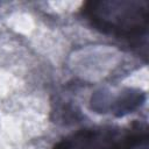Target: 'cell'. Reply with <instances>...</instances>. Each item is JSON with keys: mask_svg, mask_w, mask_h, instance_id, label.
Instances as JSON below:
<instances>
[{"mask_svg": "<svg viewBox=\"0 0 149 149\" xmlns=\"http://www.w3.org/2000/svg\"><path fill=\"white\" fill-rule=\"evenodd\" d=\"M147 1L100 0L85 2L83 16L100 33L133 45H141L147 40Z\"/></svg>", "mask_w": 149, "mask_h": 149, "instance_id": "cell-1", "label": "cell"}, {"mask_svg": "<svg viewBox=\"0 0 149 149\" xmlns=\"http://www.w3.org/2000/svg\"><path fill=\"white\" fill-rule=\"evenodd\" d=\"M128 149H148L147 128H136L128 130Z\"/></svg>", "mask_w": 149, "mask_h": 149, "instance_id": "cell-3", "label": "cell"}, {"mask_svg": "<svg viewBox=\"0 0 149 149\" xmlns=\"http://www.w3.org/2000/svg\"><path fill=\"white\" fill-rule=\"evenodd\" d=\"M54 149H128V132L90 127L69 134Z\"/></svg>", "mask_w": 149, "mask_h": 149, "instance_id": "cell-2", "label": "cell"}]
</instances>
